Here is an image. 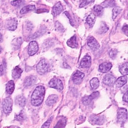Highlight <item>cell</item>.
<instances>
[{
	"mask_svg": "<svg viewBox=\"0 0 128 128\" xmlns=\"http://www.w3.org/2000/svg\"><path fill=\"white\" fill-rule=\"evenodd\" d=\"M45 93V88L42 86L36 88L31 96V104L34 106H40L43 102Z\"/></svg>",
	"mask_w": 128,
	"mask_h": 128,
	"instance_id": "6da1fadb",
	"label": "cell"
},
{
	"mask_svg": "<svg viewBox=\"0 0 128 128\" xmlns=\"http://www.w3.org/2000/svg\"><path fill=\"white\" fill-rule=\"evenodd\" d=\"M49 68V63L48 61L45 59H42L36 66V71L39 74L42 75L48 72Z\"/></svg>",
	"mask_w": 128,
	"mask_h": 128,
	"instance_id": "7a4b0ae2",
	"label": "cell"
},
{
	"mask_svg": "<svg viewBox=\"0 0 128 128\" xmlns=\"http://www.w3.org/2000/svg\"><path fill=\"white\" fill-rule=\"evenodd\" d=\"M118 122L121 125L124 124L127 120V111L126 108H120L117 114Z\"/></svg>",
	"mask_w": 128,
	"mask_h": 128,
	"instance_id": "3957f363",
	"label": "cell"
},
{
	"mask_svg": "<svg viewBox=\"0 0 128 128\" xmlns=\"http://www.w3.org/2000/svg\"><path fill=\"white\" fill-rule=\"evenodd\" d=\"M13 102L11 97L8 96L4 99L2 102L4 111L6 114H9L12 110Z\"/></svg>",
	"mask_w": 128,
	"mask_h": 128,
	"instance_id": "277c9868",
	"label": "cell"
},
{
	"mask_svg": "<svg viewBox=\"0 0 128 128\" xmlns=\"http://www.w3.org/2000/svg\"><path fill=\"white\" fill-rule=\"evenodd\" d=\"M49 87L57 89L59 90H62L64 88L62 82L58 78H54L50 80L48 83Z\"/></svg>",
	"mask_w": 128,
	"mask_h": 128,
	"instance_id": "5b68a950",
	"label": "cell"
},
{
	"mask_svg": "<svg viewBox=\"0 0 128 128\" xmlns=\"http://www.w3.org/2000/svg\"><path fill=\"white\" fill-rule=\"evenodd\" d=\"M84 76V73L79 71H76L72 76V81L75 84H80L82 82Z\"/></svg>",
	"mask_w": 128,
	"mask_h": 128,
	"instance_id": "8992f818",
	"label": "cell"
},
{
	"mask_svg": "<svg viewBox=\"0 0 128 128\" xmlns=\"http://www.w3.org/2000/svg\"><path fill=\"white\" fill-rule=\"evenodd\" d=\"M88 45L91 50L96 51L100 48V44L96 39L93 36H90L88 39Z\"/></svg>",
	"mask_w": 128,
	"mask_h": 128,
	"instance_id": "52a82bcc",
	"label": "cell"
},
{
	"mask_svg": "<svg viewBox=\"0 0 128 128\" xmlns=\"http://www.w3.org/2000/svg\"><path fill=\"white\" fill-rule=\"evenodd\" d=\"M38 50V43L36 41H32L30 42L28 48V54L33 56L36 54Z\"/></svg>",
	"mask_w": 128,
	"mask_h": 128,
	"instance_id": "ba28073f",
	"label": "cell"
},
{
	"mask_svg": "<svg viewBox=\"0 0 128 128\" xmlns=\"http://www.w3.org/2000/svg\"><path fill=\"white\" fill-rule=\"evenodd\" d=\"M18 20L16 18H10L6 22V28L10 30L14 31L18 26Z\"/></svg>",
	"mask_w": 128,
	"mask_h": 128,
	"instance_id": "9c48e42d",
	"label": "cell"
},
{
	"mask_svg": "<svg viewBox=\"0 0 128 128\" xmlns=\"http://www.w3.org/2000/svg\"><path fill=\"white\" fill-rule=\"evenodd\" d=\"M116 78L114 76L111 74H107L104 76L103 82L106 85L111 86L115 83Z\"/></svg>",
	"mask_w": 128,
	"mask_h": 128,
	"instance_id": "30bf717a",
	"label": "cell"
},
{
	"mask_svg": "<svg viewBox=\"0 0 128 128\" xmlns=\"http://www.w3.org/2000/svg\"><path fill=\"white\" fill-rule=\"evenodd\" d=\"M91 64V57L90 56H85L82 60L80 66L82 68H88L90 67Z\"/></svg>",
	"mask_w": 128,
	"mask_h": 128,
	"instance_id": "8fae6325",
	"label": "cell"
},
{
	"mask_svg": "<svg viewBox=\"0 0 128 128\" xmlns=\"http://www.w3.org/2000/svg\"><path fill=\"white\" fill-rule=\"evenodd\" d=\"M36 78L34 76H30L27 77L24 82V85L26 88L32 86L36 82Z\"/></svg>",
	"mask_w": 128,
	"mask_h": 128,
	"instance_id": "7c38bea8",
	"label": "cell"
},
{
	"mask_svg": "<svg viewBox=\"0 0 128 128\" xmlns=\"http://www.w3.org/2000/svg\"><path fill=\"white\" fill-rule=\"evenodd\" d=\"M90 119L93 123L97 125H102L105 121L104 117L102 115H93L90 117Z\"/></svg>",
	"mask_w": 128,
	"mask_h": 128,
	"instance_id": "4fadbf2b",
	"label": "cell"
},
{
	"mask_svg": "<svg viewBox=\"0 0 128 128\" xmlns=\"http://www.w3.org/2000/svg\"><path fill=\"white\" fill-rule=\"evenodd\" d=\"M112 66V65L111 63L105 62L100 65L99 70L100 72L105 73L110 70Z\"/></svg>",
	"mask_w": 128,
	"mask_h": 128,
	"instance_id": "5bb4252c",
	"label": "cell"
},
{
	"mask_svg": "<svg viewBox=\"0 0 128 128\" xmlns=\"http://www.w3.org/2000/svg\"><path fill=\"white\" fill-rule=\"evenodd\" d=\"M63 11V8L60 2L56 4L53 8V13L54 16L59 15Z\"/></svg>",
	"mask_w": 128,
	"mask_h": 128,
	"instance_id": "9a60e30c",
	"label": "cell"
},
{
	"mask_svg": "<svg viewBox=\"0 0 128 128\" xmlns=\"http://www.w3.org/2000/svg\"><path fill=\"white\" fill-rule=\"evenodd\" d=\"M67 44L68 46L72 48H78V44L77 42L76 35H74L69 39L67 41Z\"/></svg>",
	"mask_w": 128,
	"mask_h": 128,
	"instance_id": "2e32d148",
	"label": "cell"
},
{
	"mask_svg": "<svg viewBox=\"0 0 128 128\" xmlns=\"http://www.w3.org/2000/svg\"><path fill=\"white\" fill-rule=\"evenodd\" d=\"M58 99V96L57 95L52 94L50 95L46 102V105L48 106H51L56 102Z\"/></svg>",
	"mask_w": 128,
	"mask_h": 128,
	"instance_id": "e0dca14e",
	"label": "cell"
},
{
	"mask_svg": "<svg viewBox=\"0 0 128 128\" xmlns=\"http://www.w3.org/2000/svg\"><path fill=\"white\" fill-rule=\"evenodd\" d=\"M15 103L20 107H24L26 105V98L23 95H19L16 98Z\"/></svg>",
	"mask_w": 128,
	"mask_h": 128,
	"instance_id": "ac0fdd59",
	"label": "cell"
},
{
	"mask_svg": "<svg viewBox=\"0 0 128 128\" xmlns=\"http://www.w3.org/2000/svg\"><path fill=\"white\" fill-rule=\"evenodd\" d=\"M127 78L126 76H122L118 78L115 81V84L117 87L120 88L126 84L127 82Z\"/></svg>",
	"mask_w": 128,
	"mask_h": 128,
	"instance_id": "d6986e66",
	"label": "cell"
},
{
	"mask_svg": "<svg viewBox=\"0 0 128 128\" xmlns=\"http://www.w3.org/2000/svg\"><path fill=\"white\" fill-rule=\"evenodd\" d=\"M22 43V39L21 38H18L15 39L12 42V48L14 50H18L20 48Z\"/></svg>",
	"mask_w": 128,
	"mask_h": 128,
	"instance_id": "ffe728a7",
	"label": "cell"
},
{
	"mask_svg": "<svg viewBox=\"0 0 128 128\" xmlns=\"http://www.w3.org/2000/svg\"><path fill=\"white\" fill-rule=\"evenodd\" d=\"M22 70L19 66H16L12 71V77L14 79H18L20 77Z\"/></svg>",
	"mask_w": 128,
	"mask_h": 128,
	"instance_id": "44dd1931",
	"label": "cell"
},
{
	"mask_svg": "<svg viewBox=\"0 0 128 128\" xmlns=\"http://www.w3.org/2000/svg\"><path fill=\"white\" fill-rule=\"evenodd\" d=\"M36 8L34 5H28L23 7L20 11V14L21 15L24 14L28 12L36 10Z\"/></svg>",
	"mask_w": 128,
	"mask_h": 128,
	"instance_id": "7402d4cb",
	"label": "cell"
},
{
	"mask_svg": "<svg viewBox=\"0 0 128 128\" xmlns=\"http://www.w3.org/2000/svg\"><path fill=\"white\" fill-rule=\"evenodd\" d=\"M15 88V84L12 80L9 81L6 84V92L8 94H12L13 93Z\"/></svg>",
	"mask_w": 128,
	"mask_h": 128,
	"instance_id": "603a6c76",
	"label": "cell"
},
{
	"mask_svg": "<svg viewBox=\"0 0 128 128\" xmlns=\"http://www.w3.org/2000/svg\"><path fill=\"white\" fill-rule=\"evenodd\" d=\"M96 21V16L93 13H91L86 18L87 23L90 28L93 27Z\"/></svg>",
	"mask_w": 128,
	"mask_h": 128,
	"instance_id": "cb8c5ba5",
	"label": "cell"
},
{
	"mask_svg": "<svg viewBox=\"0 0 128 128\" xmlns=\"http://www.w3.org/2000/svg\"><path fill=\"white\" fill-rule=\"evenodd\" d=\"M128 62H126L120 66L119 68V71L123 75L126 76L128 75Z\"/></svg>",
	"mask_w": 128,
	"mask_h": 128,
	"instance_id": "d4e9b609",
	"label": "cell"
},
{
	"mask_svg": "<svg viewBox=\"0 0 128 128\" xmlns=\"http://www.w3.org/2000/svg\"><path fill=\"white\" fill-rule=\"evenodd\" d=\"M108 29L109 28L108 25L104 22H102L98 30V33L100 34H104L108 32Z\"/></svg>",
	"mask_w": 128,
	"mask_h": 128,
	"instance_id": "484cf974",
	"label": "cell"
},
{
	"mask_svg": "<svg viewBox=\"0 0 128 128\" xmlns=\"http://www.w3.org/2000/svg\"><path fill=\"white\" fill-rule=\"evenodd\" d=\"M93 10L97 16H101L103 14V7L100 5H96L94 6Z\"/></svg>",
	"mask_w": 128,
	"mask_h": 128,
	"instance_id": "4316f807",
	"label": "cell"
},
{
	"mask_svg": "<svg viewBox=\"0 0 128 128\" xmlns=\"http://www.w3.org/2000/svg\"><path fill=\"white\" fill-rule=\"evenodd\" d=\"M90 86L92 89L96 90L99 87L100 84L99 81L97 78H93L90 82Z\"/></svg>",
	"mask_w": 128,
	"mask_h": 128,
	"instance_id": "83f0119b",
	"label": "cell"
},
{
	"mask_svg": "<svg viewBox=\"0 0 128 128\" xmlns=\"http://www.w3.org/2000/svg\"><path fill=\"white\" fill-rule=\"evenodd\" d=\"M121 11H122V9L119 6H116L114 8L112 11V19L114 20L118 16L120 13Z\"/></svg>",
	"mask_w": 128,
	"mask_h": 128,
	"instance_id": "f1b7e54d",
	"label": "cell"
},
{
	"mask_svg": "<svg viewBox=\"0 0 128 128\" xmlns=\"http://www.w3.org/2000/svg\"><path fill=\"white\" fill-rule=\"evenodd\" d=\"M25 2V0H15L11 2V4L13 6L19 7L24 5Z\"/></svg>",
	"mask_w": 128,
	"mask_h": 128,
	"instance_id": "f546056e",
	"label": "cell"
},
{
	"mask_svg": "<svg viewBox=\"0 0 128 128\" xmlns=\"http://www.w3.org/2000/svg\"><path fill=\"white\" fill-rule=\"evenodd\" d=\"M92 100L90 99L89 96H84L82 99V102L86 106H89L92 104Z\"/></svg>",
	"mask_w": 128,
	"mask_h": 128,
	"instance_id": "4dcf8cb0",
	"label": "cell"
},
{
	"mask_svg": "<svg viewBox=\"0 0 128 128\" xmlns=\"http://www.w3.org/2000/svg\"><path fill=\"white\" fill-rule=\"evenodd\" d=\"M66 120L65 119H61L58 122L56 126L54 127L58 128H64L66 125Z\"/></svg>",
	"mask_w": 128,
	"mask_h": 128,
	"instance_id": "1f68e13d",
	"label": "cell"
},
{
	"mask_svg": "<svg viewBox=\"0 0 128 128\" xmlns=\"http://www.w3.org/2000/svg\"><path fill=\"white\" fill-rule=\"evenodd\" d=\"M6 63L4 62L0 66V76H2L4 74L6 69Z\"/></svg>",
	"mask_w": 128,
	"mask_h": 128,
	"instance_id": "d6a6232c",
	"label": "cell"
},
{
	"mask_svg": "<svg viewBox=\"0 0 128 128\" xmlns=\"http://www.w3.org/2000/svg\"><path fill=\"white\" fill-rule=\"evenodd\" d=\"M25 115L23 111L19 113V114L16 116V119L18 121H22L25 119Z\"/></svg>",
	"mask_w": 128,
	"mask_h": 128,
	"instance_id": "836d02e7",
	"label": "cell"
},
{
	"mask_svg": "<svg viewBox=\"0 0 128 128\" xmlns=\"http://www.w3.org/2000/svg\"><path fill=\"white\" fill-rule=\"evenodd\" d=\"M55 27H56V30L59 32H64V29L62 25L58 22H56L55 23Z\"/></svg>",
	"mask_w": 128,
	"mask_h": 128,
	"instance_id": "e575fe53",
	"label": "cell"
},
{
	"mask_svg": "<svg viewBox=\"0 0 128 128\" xmlns=\"http://www.w3.org/2000/svg\"><path fill=\"white\" fill-rule=\"evenodd\" d=\"M117 53V50L116 49H112L110 51V52H109V56L112 59H115Z\"/></svg>",
	"mask_w": 128,
	"mask_h": 128,
	"instance_id": "d590c367",
	"label": "cell"
},
{
	"mask_svg": "<svg viewBox=\"0 0 128 128\" xmlns=\"http://www.w3.org/2000/svg\"><path fill=\"white\" fill-rule=\"evenodd\" d=\"M94 0H83L80 5V8H82L89 4L90 3L92 2Z\"/></svg>",
	"mask_w": 128,
	"mask_h": 128,
	"instance_id": "8d00e7d4",
	"label": "cell"
},
{
	"mask_svg": "<svg viewBox=\"0 0 128 128\" xmlns=\"http://www.w3.org/2000/svg\"><path fill=\"white\" fill-rule=\"evenodd\" d=\"M53 118H54V116H52L50 118H49L48 120L44 124L43 126H42V127H43V128H48V127H49L52 121L53 120Z\"/></svg>",
	"mask_w": 128,
	"mask_h": 128,
	"instance_id": "74e56055",
	"label": "cell"
},
{
	"mask_svg": "<svg viewBox=\"0 0 128 128\" xmlns=\"http://www.w3.org/2000/svg\"><path fill=\"white\" fill-rule=\"evenodd\" d=\"M100 96V94L98 91H96V92H93L89 96L90 99L93 100L96 99L98 98Z\"/></svg>",
	"mask_w": 128,
	"mask_h": 128,
	"instance_id": "f35d334b",
	"label": "cell"
},
{
	"mask_svg": "<svg viewBox=\"0 0 128 128\" xmlns=\"http://www.w3.org/2000/svg\"><path fill=\"white\" fill-rule=\"evenodd\" d=\"M115 5V2L114 0H110L104 3V6L106 7H113Z\"/></svg>",
	"mask_w": 128,
	"mask_h": 128,
	"instance_id": "ab89813d",
	"label": "cell"
},
{
	"mask_svg": "<svg viewBox=\"0 0 128 128\" xmlns=\"http://www.w3.org/2000/svg\"><path fill=\"white\" fill-rule=\"evenodd\" d=\"M64 14L66 15V16L68 17V18L69 19L71 24H72V26H73L74 24L73 20H72V17L70 16L69 13L68 12H64Z\"/></svg>",
	"mask_w": 128,
	"mask_h": 128,
	"instance_id": "60d3db41",
	"label": "cell"
},
{
	"mask_svg": "<svg viewBox=\"0 0 128 128\" xmlns=\"http://www.w3.org/2000/svg\"><path fill=\"white\" fill-rule=\"evenodd\" d=\"M122 30L124 32V33L127 36L128 35V25L127 24H125L123 26Z\"/></svg>",
	"mask_w": 128,
	"mask_h": 128,
	"instance_id": "b9f144b4",
	"label": "cell"
},
{
	"mask_svg": "<svg viewBox=\"0 0 128 128\" xmlns=\"http://www.w3.org/2000/svg\"><path fill=\"white\" fill-rule=\"evenodd\" d=\"M123 100L124 102H128V91H126V92L125 93L124 95L123 96Z\"/></svg>",
	"mask_w": 128,
	"mask_h": 128,
	"instance_id": "7bdbcfd3",
	"label": "cell"
},
{
	"mask_svg": "<svg viewBox=\"0 0 128 128\" xmlns=\"http://www.w3.org/2000/svg\"><path fill=\"white\" fill-rule=\"evenodd\" d=\"M2 40V34L0 33V42H1Z\"/></svg>",
	"mask_w": 128,
	"mask_h": 128,
	"instance_id": "ee69618b",
	"label": "cell"
},
{
	"mask_svg": "<svg viewBox=\"0 0 128 128\" xmlns=\"http://www.w3.org/2000/svg\"><path fill=\"white\" fill-rule=\"evenodd\" d=\"M1 51H2V48L0 46V53H1Z\"/></svg>",
	"mask_w": 128,
	"mask_h": 128,
	"instance_id": "f6af8a7d",
	"label": "cell"
}]
</instances>
